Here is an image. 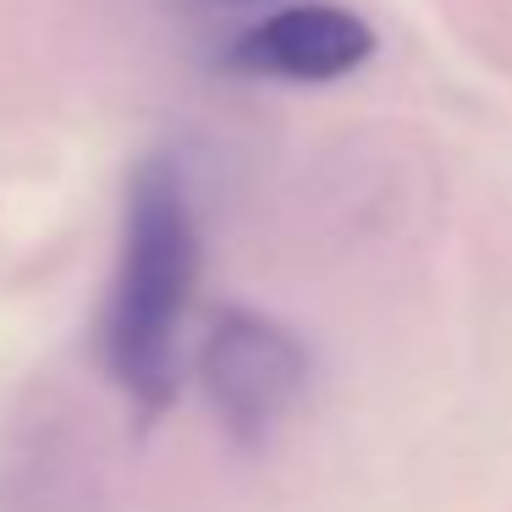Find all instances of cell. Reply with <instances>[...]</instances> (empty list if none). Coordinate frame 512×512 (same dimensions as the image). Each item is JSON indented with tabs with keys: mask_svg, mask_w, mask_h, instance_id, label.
I'll return each mask as SVG.
<instances>
[{
	"mask_svg": "<svg viewBox=\"0 0 512 512\" xmlns=\"http://www.w3.org/2000/svg\"><path fill=\"white\" fill-rule=\"evenodd\" d=\"M199 287V221L182 166L166 155L144 160L127 182L122 254L105 303V375L133 413L160 419L182 380V325Z\"/></svg>",
	"mask_w": 512,
	"mask_h": 512,
	"instance_id": "cell-1",
	"label": "cell"
},
{
	"mask_svg": "<svg viewBox=\"0 0 512 512\" xmlns=\"http://www.w3.org/2000/svg\"><path fill=\"white\" fill-rule=\"evenodd\" d=\"M199 380H204V397H210L215 419L226 424V435L254 446L309 391V347L298 342L292 325L232 303L204 331Z\"/></svg>",
	"mask_w": 512,
	"mask_h": 512,
	"instance_id": "cell-2",
	"label": "cell"
},
{
	"mask_svg": "<svg viewBox=\"0 0 512 512\" xmlns=\"http://www.w3.org/2000/svg\"><path fill=\"white\" fill-rule=\"evenodd\" d=\"M369 56H375V28L364 17L347 6L303 0L237 34V45L226 50V67L276 83H336L353 78Z\"/></svg>",
	"mask_w": 512,
	"mask_h": 512,
	"instance_id": "cell-3",
	"label": "cell"
},
{
	"mask_svg": "<svg viewBox=\"0 0 512 512\" xmlns=\"http://www.w3.org/2000/svg\"><path fill=\"white\" fill-rule=\"evenodd\" d=\"M232 6H259V0H232Z\"/></svg>",
	"mask_w": 512,
	"mask_h": 512,
	"instance_id": "cell-4",
	"label": "cell"
}]
</instances>
